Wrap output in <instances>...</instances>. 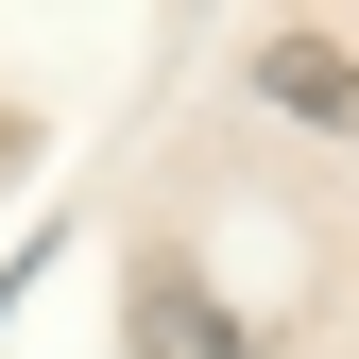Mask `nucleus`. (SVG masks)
Instances as JSON below:
<instances>
[{
    "label": "nucleus",
    "instance_id": "nucleus-1",
    "mask_svg": "<svg viewBox=\"0 0 359 359\" xmlns=\"http://www.w3.org/2000/svg\"><path fill=\"white\" fill-rule=\"evenodd\" d=\"M257 86H274L291 120H359V69H342V34H274V52H257Z\"/></svg>",
    "mask_w": 359,
    "mask_h": 359
}]
</instances>
